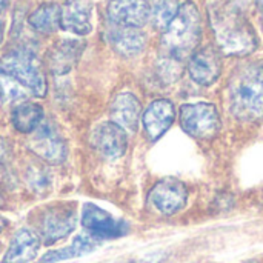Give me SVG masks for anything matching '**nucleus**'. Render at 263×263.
<instances>
[{"instance_id":"nucleus-15","label":"nucleus","mask_w":263,"mask_h":263,"mask_svg":"<svg viewBox=\"0 0 263 263\" xmlns=\"http://www.w3.org/2000/svg\"><path fill=\"white\" fill-rule=\"evenodd\" d=\"M174 117H176V109H174L173 102H170L166 99L154 100L146 108V111L143 112V117H142L146 136L151 140L160 139L173 125Z\"/></svg>"},{"instance_id":"nucleus-8","label":"nucleus","mask_w":263,"mask_h":263,"mask_svg":"<svg viewBox=\"0 0 263 263\" xmlns=\"http://www.w3.org/2000/svg\"><path fill=\"white\" fill-rule=\"evenodd\" d=\"M28 146L39 159L49 165L63 163L68 154L65 140L49 123H40V126L34 131Z\"/></svg>"},{"instance_id":"nucleus-17","label":"nucleus","mask_w":263,"mask_h":263,"mask_svg":"<svg viewBox=\"0 0 263 263\" xmlns=\"http://www.w3.org/2000/svg\"><path fill=\"white\" fill-rule=\"evenodd\" d=\"M40 248V239L31 230H18L11 243L2 263H29L37 257Z\"/></svg>"},{"instance_id":"nucleus-26","label":"nucleus","mask_w":263,"mask_h":263,"mask_svg":"<svg viewBox=\"0 0 263 263\" xmlns=\"http://www.w3.org/2000/svg\"><path fill=\"white\" fill-rule=\"evenodd\" d=\"M8 156V146L5 143V140L0 137V160H3Z\"/></svg>"},{"instance_id":"nucleus-3","label":"nucleus","mask_w":263,"mask_h":263,"mask_svg":"<svg viewBox=\"0 0 263 263\" xmlns=\"http://www.w3.org/2000/svg\"><path fill=\"white\" fill-rule=\"evenodd\" d=\"M202 35L200 14L194 2L188 0L180 5L176 17L166 26L162 37V49L168 59L182 62L193 55Z\"/></svg>"},{"instance_id":"nucleus-7","label":"nucleus","mask_w":263,"mask_h":263,"mask_svg":"<svg viewBox=\"0 0 263 263\" xmlns=\"http://www.w3.org/2000/svg\"><path fill=\"white\" fill-rule=\"evenodd\" d=\"M82 225L92 239H117L126 236L129 227L125 220L116 219L108 211L94 203H86L82 210Z\"/></svg>"},{"instance_id":"nucleus-10","label":"nucleus","mask_w":263,"mask_h":263,"mask_svg":"<svg viewBox=\"0 0 263 263\" xmlns=\"http://www.w3.org/2000/svg\"><path fill=\"white\" fill-rule=\"evenodd\" d=\"M106 15L117 26L139 29L151 18V5L146 0H111Z\"/></svg>"},{"instance_id":"nucleus-30","label":"nucleus","mask_w":263,"mask_h":263,"mask_svg":"<svg viewBox=\"0 0 263 263\" xmlns=\"http://www.w3.org/2000/svg\"><path fill=\"white\" fill-rule=\"evenodd\" d=\"M3 227H5V220L0 217V233H2V230H3Z\"/></svg>"},{"instance_id":"nucleus-13","label":"nucleus","mask_w":263,"mask_h":263,"mask_svg":"<svg viewBox=\"0 0 263 263\" xmlns=\"http://www.w3.org/2000/svg\"><path fill=\"white\" fill-rule=\"evenodd\" d=\"M92 146L108 159H119L128 148V137L122 126L114 122H105L92 133Z\"/></svg>"},{"instance_id":"nucleus-18","label":"nucleus","mask_w":263,"mask_h":263,"mask_svg":"<svg viewBox=\"0 0 263 263\" xmlns=\"http://www.w3.org/2000/svg\"><path fill=\"white\" fill-rule=\"evenodd\" d=\"M108 42L114 51L123 57H134L140 54L146 46V37L137 28L119 26L108 32Z\"/></svg>"},{"instance_id":"nucleus-25","label":"nucleus","mask_w":263,"mask_h":263,"mask_svg":"<svg viewBox=\"0 0 263 263\" xmlns=\"http://www.w3.org/2000/svg\"><path fill=\"white\" fill-rule=\"evenodd\" d=\"M165 254L163 253H154V254H149V256H145L142 259H137V260H131L128 263H160L163 260Z\"/></svg>"},{"instance_id":"nucleus-32","label":"nucleus","mask_w":263,"mask_h":263,"mask_svg":"<svg viewBox=\"0 0 263 263\" xmlns=\"http://www.w3.org/2000/svg\"><path fill=\"white\" fill-rule=\"evenodd\" d=\"M0 100H2V96H0Z\"/></svg>"},{"instance_id":"nucleus-20","label":"nucleus","mask_w":263,"mask_h":263,"mask_svg":"<svg viewBox=\"0 0 263 263\" xmlns=\"http://www.w3.org/2000/svg\"><path fill=\"white\" fill-rule=\"evenodd\" d=\"M60 18H62V6L60 5L43 3L29 14L28 23L37 32L52 34L60 28Z\"/></svg>"},{"instance_id":"nucleus-31","label":"nucleus","mask_w":263,"mask_h":263,"mask_svg":"<svg viewBox=\"0 0 263 263\" xmlns=\"http://www.w3.org/2000/svg\"><path fill=\"white\" fill-rule=\"evenodd\" d=\"M3 203V199H2V196H0V205Z\"/></svg>"},{"instance_id":"nucleus-19","label":"nucleus","mask_w":263,"mask_h":263,"mask_svg":"<svg viewBox=\"0 0 263 263\" xmlns=\"http://www.w3.org/2000/svg\"><path fill=\"white\" fill-rule=\"evenodd\" d=\"M97 247H99L97 240L92 239L91 236H77L69 247H65L60 250H52V251L46 253L39 260V263H57L76 259V257H82V256H86V254L92 253L94 250H97Z\"/></svg>"},{"instance_id":"nucleus-22","label":"nucleus","mask_w":263,"mask_h":263,"mask_svg":"<svg viewBox=\"0 0 263 263\" xmlns=\"http://www.w3.org/2000/svg\"><path fill=\"white\" fill-rule=\"evenodd\" d=\"M25 179L28 186L39 196H45L51 190V174L42 163H32L25 171Z\"/></svg>"},{"instance_id":"nucleus-1","label":"nucleus","mask_w":263,"mask_h":263,"mask_svg":"<svg viewBox=\"0 0 263 263\" xmlns=\"http://www.w3.org/2000/svg\"><path fill=\"white\" fill-rule=\"evenodd\" d=\"M245 11V0H213L208 5L217 46L228 55H247L257 48V35Z\"/></svg>"},{"instance_id":"nucleus-12","label":"nucleus","mask_w":263,"mask_h":263,"mask_svg":"<svg viewBox=\"0 0 263 263\" xmlns=\"http://www.w3.org/2000/svg\"><path fill=\"white\" fill-rule=\"evenodd\" d=\"M83 49L85 43L80 40H59L48 49L45 55V65L54 76H63L77 65Z\"/></svg>"},{"instance_id":"nucleus-28","label":"nucleus","mask_w":263,"mask_h":263,"mask_svg":"<svg viewBox=\"0 0 263 263\" xmlns=\"http://www.w3.org/2000/svg\"><path fill=\"white\" fill-rule=\"evenodd\" d=\"M256 3H257L259 9H260V12H262V25H263V0H256Z\"/></svg>"},{"instance_id":"nucleus-29","label":"nucleus","mask_w":263,"mask_h":263,"mask_svg":"<svg viewBox=\"0 0 263 263\" xmlns=\"http://www.w3.org/2000/svg\"><path fill=\"white\" fill-rule=\"evenodd\" d=\"M2 39H3V25L0 22V43H2Z\"/></svg>"},{"instance_id":"nucleus-9","label":"nucleus","mask_w":263,"mask_h":263,"mask_svg":"<svg viewBox=\"0 0 263 263\" xmlns=\"http://www.w3.org/2000/svg\"><path fill=\"white\" fill-rule=\"evenodd\" d=\"M151 205L165 216H173L185 208L188 202V190L177 179H163L154 185L149 193Z\"/></svg>"},{"instance_id":"nucleus-21","label":"nucleus","mask_w":263,"mask_h":263,"mask_svg":"<svg viewBox=\"0 0 263 263\" xmlns=\"http://www.w3.org/2000/svg\"><path fill=\"white\" fill-rule=\"evenodd\" d=\"M11 120L18 133L31 134L40 126L43 120V108L34 102H23L12 109Z\"/></svg>"},{"instance_id":"nucleus-14","label":"nucleus","mask_w":263,"mask_h":263,"mask_svg":"<svg viewBox=\"0 0 263 263\" xmlns=\"http://www.w3.org/2000/svg\"><path fill=\"white\" fill-rule=\"evenodd\" d=\"M60 28L77 35L92 31V5L88 0H66L62 6Z\"/></svg>"},{"instance_id":"nucleus-27","label":"nucleus","mask_w":263,"mask_h":263,"mask_svg":"<svg viewBox=\"0 0 263 263\" xmlns=\"http://www.w3.org/2000/svg\"><path fill=\"white\" fill-rule=\"evenodd\" d=\"M8 5H9V0H0V14L8 8Z\"/></svg>"},{"instance_id":"nucleus-24","label":"nucleus","mask_w":263,"mask_h":263,"mask_svg":"<svg viewBox=\"0 0 263 263\" xmlns=\"http://www.w3.org/2000/svg\"><path fill=\"white\" fill-rule=\"evenodd\" d=\"M0 96L2 99H8V100H17V99H23L25 97V88L17 83L14 79L0 74Z\"/></svg>"},{"instance_id":"nucleus-2","label":"nucleus","mask_w":263,"mask_h":263,"mask_svg":"<svg viewBox=\"0 0 263 263\" xmlns=\"http://www.w3.org/2000/svg\"><path fill=\"white\" fill-rule=\"evenodd\" d=\"M228 103L237 120L257 122L263 119L262 63H248L236 69L228 85Z\"/></svg>"},{"instance_id":"nucleus-16","label":"nucleus","mask_w":263,"mask_h":263,"mask_svg":"<svg viewBox=\"0 0 263 263\" xmlns=\"http://www.w3.org/2000/svg\"><path fill=\"white\" fill-rule=\"evenodd\" d=\"M109 116L112 122L122 126L125 131L136 133L142 117V105L134 94L122 92L112 100L109 106Z\"/></svg>"},{"instance_id":"nucleus-6","label":"nucleus","mask_w":263,"mask_h":263,"mask_svg":"<svg viewBox=\"0 0 263 263\" xmlns=\"http://www.w3.org/2000/svg\"><path fill=\"white\" fill-rule=\"evenodd\" d=\"M180 125L197 139H211L220 129V116L213 103H188L180 108Z\"/></svg>"},{"instance_id":"nucleus-4","label":"nucleus","mask_w":263,"mask_h":263,"mask_svg":"<svg viewBox=\"0 0 263 263\" xmlns=\"http://www.w3.org/2000/svg\"><path fill=\"white\" fill-rule=\"evenodd\" d=\"M0 74L20 83L35 97L46 96V79L37 57L28 49H14L0 57Z\"/></svg>"},{"instance_id":"nucleus-23","label":"nucleus","mask_w":263,"mask_h":263,"mask_svg":"<svg viewBox=\"0 0 263 263\" xmlns=\"http://www.w3.org/2000/svg\"><path fill=\"white\" fill-rule=\"evenodd\" d=\"M179 0H154L151 6V20L157 29H166L179 11Z\"/></svg>"},{"instance_id":"nucleus-5","label":"nucleus","mask_w":263,"mask_h":263,"mask_svg":"<svg viewBox=\"0 0 263 263\" xmlns=\"http://www.w3.org/2000/svg\"><path fill=\"white\" fill-rule=\"evenodd\" d=\"M77 222L76 203L71 202H59L52 203L37 213L35 228L39 233V239H42L46 245H52L65 237H68Z\"/></svg>"},{"instance_id":"nucleus-11","label":"nucleus","mask_w":263,"mask_h":263,"mask_svg":"<svg viewBox=\"0 0 263 263\" xmlns=\"http://www.w3.org/2000/svg\"><path fill=\"white\" fill-rule=\"evenodd\" d=\"M190 77L202 85L208 86L214 83L222 74V57L214 46H205L193 52L188 62Z\"/></svg>"}]
</instances>
